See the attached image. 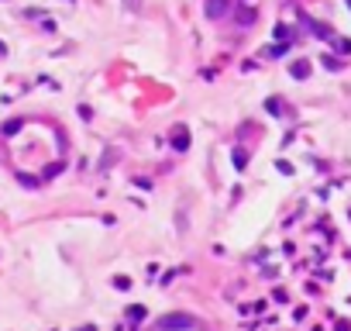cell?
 Returning a JSON list of instances; mask_svg holds the SVG:
<instances>
[{"label":"cell","instance_id":"obj_4","mask_svg":"<svg viewBox=\"0 0 351 331\" xmlns=\"http://www.w3.org/2000/svg\"><path fill=\"white\" fill-rule=\"evenodd\" d=\"M124 4H128V7H138V0H124Z\"/></svg>","mask_w":351,"mask_h":331},{"label":"cell","instance_id":"obj_3","mask_svg":"<svg viewBox=\"0 0 351 331\" xmlns=\"http://www.w3.org/2000/svg\"><path fill=\"white\" fill-rule=\"evenodd\" d=\"M306 72H310L306 62H296V66H293V76H306Z\"/></svg>","mask_w":351,"mask_h":331},{"label":"cell","instance_id":"obj_1","mask_svg":"<svg viewBox=\"0 0 351 331\" xmlns=\"http://www.w3.org/2000/svg\"><path fill=\"white\" fill-rule=\"evenodd\" d=\"M189 328H197V321H193L189 314H166V317H159V331H189Z\"/></svg>","mask_w":351,"mask_h":331},{"label":"cell","instance_id":"obj_2","mask_svg":"<svg viewBox=\"0 0 351 331\" xmlns=\"http://www.w3.org/2000/svg\"><path fill=\"white\" fill-rule=\"evenodd\" d=\"M227 11V0H207V17H220Z\"/></svg>","mask_w":351,"mask_h":331},{"label":"cell","instance_id":"obj_5","mask_svg":"<svg viewBox=\"0 0 351 331\" xmlns=\"http://www.w3.org/2000/svg\"><path fill=\"white\" fill-rule=\"evenodd\" d=\"M348 7H351V0H348Z\"/></svg>","mask_w":351,"mask_h":331}]
</instances>
